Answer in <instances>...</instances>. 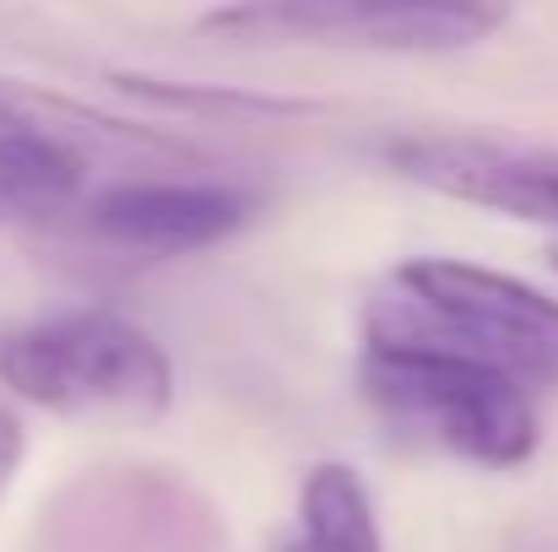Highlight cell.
<instances>
[{
	"mask_svg": "<svg viewBox=\"0 0 558 552\" xmlns=\"http://www.w3.org/2000/svg\"><path fill=\"white\" fill-rule=\"evenodd\" d=\"M369 347H445L510 368L526 384L558 379V298L521 277L417 255L396 271V287L364 315Z\"/></svg>",
	"mask_w": 558,
	"mask_h": 552,
	"instance_id": "1",
	"label": "cell"
},
{
	"mask_svg": "<svg viewBox=\"0 0 558 552\" xmlns=\"http://www.w3.org/2000/svg\"><path fill=\"white\" fill-rule=\"evenodd\" d=\"M364 390L396 428L428 433L439 450L488 471H515L543 444L526 379L466 353L364 347Z\"/></svg>",
	"mask_w": 558,
	"mask_h": 552,
	"instance_id": "2",
	"label": "cell"
},
{
	"mask_svg": "<svg viewBox=\"0 0 558 552\" xmlns=\"http://www.w3.org/2000/svg\"><path fill=\"white\" fill-rule=\"evenodd\" d=\"M0 384L60 417H158L174 401L169 353L109 309H65L0 336Z\"/></svg>",
	"mask_w": 558,
	"mask_h": 552,
	"instance_id": "3",
	"label": "cell"
},
{
	"mask_svg": "<svg viewBox=\"0 0 558 552\" xmlns=\"http://www.w3.org/2000/svg\"><path fill=\"white\" fill-rule=\"evenodd\" d=\"M510 0H222L201 33L222 44H331L390 54H450L494 38Z\"/></svg>",
	"mask_w": 558,
	"mask_h": 552,
	"instance_id": "4",
	"label": "cell"
},
{
	"mask_svg": "<svg viewBox=\"0 0 558 552\" xmlns=\"http://www.w3.org/2000/svg\"><path fill=\"white\" fill-rule=\"evenodd\" d=\"M385 163L401 180L445 200H466L515 222L558 228V147H521L499 136H401L385 142Z\"/></svg>",
	"mask_w": 558,
	"mask_h": 552,
	"instance_id": "5",
	"label": "cell"
},
{
	"mask_svg": "<svg viewBox=\"0 0 558 552\" xmlns=\"http://www.w3.org/2000/svg\"><path fill=\"white\" fill-rule=\"evenodd\" d=\"M260 211V195L244 184L222 180H131L109 184L87 200V228L125 249V255H153L174 260L211 249L233 233H244Z\"/></svg>",
	"mask_w": 558,
	"mask_h": 552,
	"instance_id": "6",
	"label": "cell"
},
{
	"mask_svg": "<svg viewBox=\"0 0 558 552\" xmlns=\"http://www.w3.org/2000/svg\"><path fill=\"white\" fill-rule=\"evenodd\" d=\"M76 189H82V158L60 136L38 125L0 136V228L60 217L76 200Z\"/></svg>",
	"mask_w": 558,
	"mask_h": 552,
	"instance_id": "7",
	"label": "cell"
},
{
	"mask_svg": "<svg viewBox=\"0 0 558 552\" xmlns=\"http://www.w3.org/2000/svg\"><path fill=\"white\" fill-rule=\"evenodd\" d=\"M282 552H385L379 515L364 477L342 461H320L299 488V531Z\"/></svg>",
	"mask_w": 558,
	"mask_h": 552,
	"instance_id": "8",
	"label": "cell"
},
{
	"mask_svg": "<svg viewBox=\"0 0 558 552\" xmlns=\"http://www.w3.org/2000/svg\"><path fill=\"white\" fill-rule=\"evenodd\" d=\"M131 98L163 103V109H185V114H217V120H288V114H310V103H288V98H255V93H233V87H190V82H158L147 71H125L114 76Z\"/></svg>",
	"mask_w": 558,
	"mask_h": 552,
	"instance_id": "9",
	"label": "cell"
},
{
	"mask_svg": "<svg viewBox=\"0 0 558 552\" xmlns=\"http://www.w3.org/2000/svg\"><path fill=\"white\" fill-rule=\"evenodd\" d=\"M22 455H27V428H22V417H16V412H5V406H0V499H5V488L16 482Z\"/></svg>",
	"mask_w": 558,
	"mask_h": 552,
	"instance_id": "10",
	"label": "cell"
},
{
	"mask_svg": "<svg viewBox=\"0 0 558 552\" xmlns=\"http://www.w3.org/2000/svg\"><path fill=\"white\" fill-rule=\"evenodd\" d=\"M22 125H33V120L22 114V103H16L11 93H0V136H5V131H22Z\"/></svg>",
	"mask_w": 558,
	"mask_h": 552,
	"instance_id": "11",
	"label": "cell"
},
{
	"mask_svg": "<svg viewBox=\"0 0 558 552\" xmlns=\"http://www.w3.org/2000/svg\"><path fill=\"white\" fill-rule=\"evenodd\" d=\"M548 260H554V266H558V244H554V255H548Z\"/></svg>",
	"mask_w": 558,
	"mask_h": 552,
	"instance_id": "12",
	"label": "cell"
}]
</instances>
